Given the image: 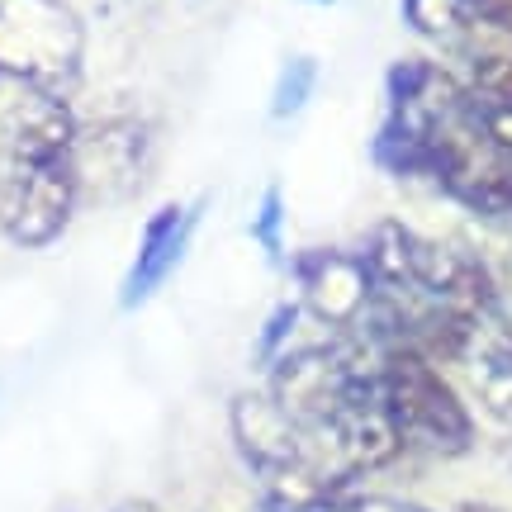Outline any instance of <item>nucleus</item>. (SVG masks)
<instances>
[{"instance_id":"f257e3e1","label":"nucleus","mask_w":512,"mask_h":512,"mask_svg":"<svg viewBox=\"0 0 512 512\" xmlns=\"http://www.w3.org/2000/svg\"><path fill=\"white\" fill-rule=\"evenodd\" d=\"M380 384L389 418L399 422L403 446L432 460H456L475 446V418L456 384L418 351H394L380 361Z\"/></svg>"},{"instance_id":"f03ea898","label":"nucleus","mask_w":512,"mask_h":512,"mask_svg":"<svg viewBox=\"0 0 512 512\" xmlns=\"http://www.w3.org/2000/svg\"><path fill=\"white\" fill-rule=\"evenodd\" d=\"M81 57L86 29L67 0H0V81L67 95Z\"/></svg>"},{"instance_id":"7ed1b4c3","label":"nucleus","mask_w":512,"mask_h":512,"mask_svg":"<svg viewBox=\"0 0 512 512\" xmlns=\"http://www.w3.org/2000/svg\"><path fill=\"white\" fill-rule=\"evenodd\" d=\"M81 209L72 162L15 166L0 162V233L15 247H53Z\"/></svg>"},{"instance_id":"20e7f679","label":"nucleus","mask_w":512,"mask_h":512,"mask_svg":"<svg viewBox=\"0 0 512 512\" xmlns=\"http://www.w3.org/2000/svg\"><path fill=\"white\" fill-rule=\"evenodd\" d=\"M152 157V128L143 119H95L81 124L72 147V176L81 190V204H119L128 200L147 176Z\"/></svg>"},{"instance_id":"39448f33","label":"nucleus","mask_w":512,"mask_h":512,"mask_svg":"<svg viewBox=\"0 0 512 512\" xmlns=\"http://www.w3.org/2000/svg\"><path fill=\"white\" fill-rule=\"evenodd\" d=\"M81 133V119L67 95L0 81V162L53 166L67 162Z\"/></svg>"},{"instance_id":"423d86ee","label":"nucleus","mask_w":512,"mask_h":512,"mask_svg":"<svg viewBox=\"0 0 512 512\" xmlns=\"http://www.w3.org/2000/svg\"><path fill=\"white\" fill-rule=\"evenodd\" d=\"M294 285L309 318H318L328 332H351L361 313L375 299V275L366 271L361 252L347 247H309L294 256Z\"/></svg>"},{"instance_id":"0eeeda50","label":"nucleus","mask_w":512,"mask_h":512,"mask_svg":"<svg viewBox=\"0 0 512 512\" xmlns=\"http://www.w3.org/2000/svg\"><path fill=\"white\" fill-rule=\"evenodd\" d=\"M204 209H209V195H200V200H190V204L171 200L162 209H152V219L143 223V238H138V256H133L124 285H119V309L124 313L143 309L147 299L176 275V266L190 252V238L200 233Z\"/></svg>"},{"instance_id":"6e6552de","label":"nucleus","mask_w":512,"mask_h":512,"mask_svg":"<svg viewBox=\"0 0 512 512\" xmlns=\"http://www.w3.org/2000/svg\"><path fill=\"white\" fill-rule=\"evenodd\" d=\"M228 432H233V446L252 465L256 479L313 456L309 432L275 403L271 389H242L238 399L228 403Z\"/></svg>"},{"instance_id":"1a4fd4ad","label":"nucleus","mask_w":512,"mask_h":512,"mask_svg":"<svg viewBox=\"0 0 512 512\" xmlns=\"http://www.w3.org/2000/svg\"><path fill=\"white\" fill-rule=\"evenodd\" d=\"M399 15L418 38H427V43H437V48L456 57L465 48H475L484 34H494L470 0H399Z\"/></svg>"},{"instance_id":"9d476101","label":"nucleus","mask_w":512,"mask_h":512,"mask_svg":"<svg viewBox=\"0 0 512 512\" xmlns=\"http://www.w3.org/2000/svg\"><path fill=\"white\" fill-rule=\"evenodd\" d=\"M413 247L418 228L403 219H375L361 238V261L375 275V290L384 294H413Z\"/></svg>"},{"instance_id":"9b49d317","label":"nucleus","mask_w":512,"mask_h":512,"mask_svg":"<svg viewBox=\"0 0 512 512\" xmlns=\"http://www.w3.org/2000/svg\"><path fill=\"white\" fill-rule=\"evenodd\" d=\"M465 370H470V384H475V399L484 403V413L512 427V342L508 337H498L484 323L475 351L465 356Z\"/></svg>"},{"instance_id":"f8f14e48","label":"nucleus","mask_w":512,"mask_h":512,"mask_svg":"<svg viewBox=\"0 0 512 512\" xmlns=\"http://www.w3.org/2000/svg\"><path fill=\"white\" fill-rule=\"evenodd\" d=\"M460 81L479 100L512 105V34H484L475 48L460 53Z\"/></svg>"},{"instance_id":"ddd939ff","label":"nucleus","mask_w":512,"mask_h":512,"mask_svg":"<svg viewBox=\"0 0 512 512\" xmlns=\"http://www.w3.org/2000/svg\"><path fill=\"white\" fill-rule=\"evenodd\" d=\"M318 91V57L299 53L290 57L280 76H275V91H271V119H294V114L304 110Z\"/></svg>"},{"instance_id":"4468645a","label":"nucleus","mask_w":512,"mask_h":512,"mask_svg":"<svg viewBox=\"0 0 512 512\" xmlns=\"http://www.w3.org/2000/svg\"><path fill=\"white\" fill-rule=\"evenodd\" d=\"M252 238H256V247L266 252V261H271V266H280V261H285V190H280L275 181L266 185V190H261V200H256Z\"/></svg>"},{"instance_id":"2eb2a0df","label":"nucleus","mask_w":512,"mask_h":512,"mask_svg":"<svg viewBox=\"0 0 512 512\" xmlns=\"http://www.w3.org/2000/svg\"><path fill=\"white\" fill-rule=\"evenodd\" d=\"M304 323V304L299 299H285V304H275L271 318L261 323V337H256V366L271 370L285 351L294 347V332Z\"/></svg>"},{"instance_id":"dca6fc26","label":"nucleus","mask_w":512,"mask_h":512,"mask_svg":"<svg viewBox=\"0 0 512 512\" xmlns=\"http://www.w3.org/2000/svg\"><path fill=\"white\" fill-rule=\"evenodd\" d=\"M323 512H427V508H413V503L389 498V494H361V489H351V494L332 498Z\"/></svg>"},{"instance_id":"f3484780","label":"nucleus","mask_w":512,"mask_h":512,"mask_svg":"<svg viewBox=\"0 0 512 512\" xmlns=\"http://www.w3.org/2000/svg\"><path fill=\"white\" fill-rule=\"evenodd\" d=\"M479 15H484V24L494 29V34H508V24H512V0H470Z\"/></svg>"},{"instance_id":"a211bd4d","label":"nucleus","mask_w":512,"mask_h":512,"mask_svg":"<svg viewBox=\"0 0 512 512\" xmlns=\"http://www.w3.org/2000/svg\"><path fill=\"white\" fill-rule=\"evenodd\" d=\"M489 228H494L498 233V247H503V280H512V214H503V219H494L489 223Z\"/></svg>"},{"instance_id":"6ab92c4d","label":"nucleus","mask_w":512,"mask_h":512,"mask_svg":"<svg viewBox=\"0 0 512 512\" xmlns=\"http://www.w3.org/2000/svg\"><path fill=\"white\" fill-rule=\"evenodd\" d=\"M313 5H337V0H313Z\"/></svg>"},{"instance_id":"aec40b11","label":"nucleus","mask_w":512,"mask_h":512,"mask_svg":"<svg viewBox=\"0 0 512 512\" xmlns=\"http://www.w3.org/2000/svg\"><path fill=\"white\" fill-rule=\"evenodd\" d=\"M508 34H512V24H508Z\"/></svg>"}]
</instances>
